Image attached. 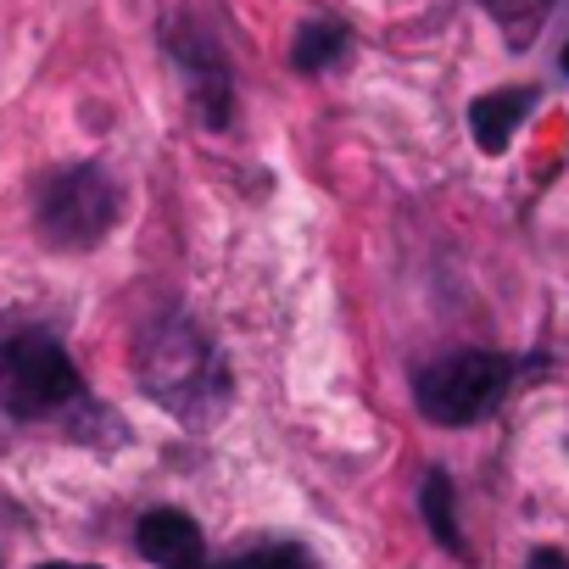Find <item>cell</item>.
I'll return each instance as SVG.
<instances>
[{
	"label": "cell",
	"mask_w": 569,
	"mask_h": 569,
	"mask_svg": "<svg viewBox=\"0 0 569 569\" xmlns=\"http://www.w3.org/2000/svg\"><path fill=\"white\" fill-rule=\"evenodd\" d=\"M134 369H140V386L190 425H207L229 397L223 363L190 319H162L157 330H146Z\"/></svg>",
	"instance_id": "cell-1"
},
{
	"label": "cell",
	"mask_w": 569,
	"mask_h": 569,
	"mask_svg": "<svg viewBox=\"0 0 569 569\" xmlns=\"http://www.w3.org/2000/svg\"><path fill=\"white\" fill-rule=\"evenodd\" d=\"M84 397L68 347L46 330H18L0 341V408L12 419H51Z\"/></svg>",
	"instance_id": "cell-2"
},
{
	"label": "cell",
	"mask_w": 569,
	"mask_h": 569,
	"mask_svg": "<svg viewBox=\"0 0 569 569\" xmlns=\"http://www.w3.org/2000/svg\"><path fill=\"white\" fill-rule=\"evenodd\" d=\"M34 223H40V240L51 251H90L118 223V184L90 162L84 168H57L40 184Z\"/></svg>",
	"instance_id": "cell-3"
},
{
	"label": "cell",
	"mask_w": 569,
	"mask_h": 569,
	"mask_svg": "<svg viewBox=\"0 0 569 569\" xmlns=\"http://www.w3.org/2000/svg\"><path fill=\"white\" fill-rule=\"evenodd\" d=\"M502 386H508V363L497 352H447L419 369L413 397L430 425H475L480 413L497 408Z\"/></svg>",
	"instance_id": "cell-4"
},
{
	"label": "cell",
	"mask_w": 569,
	"mask_h": 569,
	"mask_svg": "<svg viewBox=\"0 0 569 569\" xmlns=\"http://www.w3.org/2000/svg\"><path fill=\"white\" fill-rule=\"evenodd\" d=\"M168 51H173V62H179V73H184V90H190L196 112H201L212 129H223V123H229V68H223L218 40L201 34V29H173V34H168Z\"/></svg>",
	"instance_id": "cell-5"
},
{
	"label": "cell",
	"mask_w": 569,
	"mask_h": 569,
	"mask_svg": "<svg viewBox=\"0 0 569 569\" xmlns=\"http://www.w3.org/2000/svg\"><path fill=\"white\" fill-rule=\"evenodd\" d=\"M134 547L157 569H201L207 563V536H201V525L184 508H151V513H140Z\"/></svg>",
	"instance_id": "cell-6"
},
{
	"label": "cell",
	"mask_w": 569,
	"mask_h": 569,
	"mask_svg": "<svg viewBox=\"0 0 569 569\" xmlns=\"http://www.w3.org/2000/svg\"><path fill=\"white\" fill-rule=\"evenodd\" d=\"M530 107H536V90H530V84H513V90H486V96L469 107L475 146H480L486 157L508 151V140H513V129L525 123V112H530Z\"/></svg>",
	"instance_id": "cell-7"
},
{
	"label": "cell",
	"mask_w": 569,
	"mask_h": 569,
	"mask_svg": "<svg viewBox=\"0 0 569 569\" xmlns=\"http://www.w3.org/2000/svg\"><path fill=\"white\" fill-rule=\"evenodd\" d=\"M419 508H425L430 536H436L447 552H463V530H458V508H452V480H447L441 469L425 475V486H419Z\"/></svg>",
	"instance_id": "cell-8"
},
{
	"label": "cell",
	"mask_w": 569,
	"mask_h": 569,
	"mask_svg": "<svg viewBox=\"0 0 569 569\" xmlns=\"http://www.w3.org/2000/svg\"><path fill=\"white\" fill-rule=\"evenodd\" d=\"M347 57V29L341 23H308L302 34H297V46H291V62L302 68V73H325L330 62H341Z\"/></svg>",
	"instance_id": "cell-9"
},
{
	"label": "cell",
	"mask_w": 569,
	"mask_h": 569,
	"mask_svg": "<svg viewBox=\"0 0 569 569\" xmlns=\"http://www.w3.org/2000/svg\"><path fill=\"white\" fill-rule=\"evenodd\" d=\"M201 569H313V558H308L297 541H268V547L234 552V558H223V563H201Z\"/></svg>",
	"instance_id": "cell-10"
},
{
	"label": "cell",
	"mask_w": 569,
	"mask_h": 569,
	"mask_svg": "<svg viewBox=\"0 0 569 569\" xmlns=\"http://www.w3.org/2000/svg\"><path fill=\"white\" fill-rule=\"evenodd\" d=\"M525 569H569V558H563L558 547H536V552L525 558Z\"/></svg>",
	"instance_id": "cell-11"
},
{
	"label": "cell",
	"mask_w": 569,
	"mask_h": 569,
	"mask_svg": "<svg viewBox=\"0 0 569 569\" xmlns=\"http://www.w3.org/2000/svg\"><path fill=\"white\" fill-rule=\"evenodd\" d=\"M40 569H101V563H40Z\"/></svg>",
	"instance_id": "cell-12"
},
{
	"label": "cell",
	"mask_w": 569,
	"mask_h": 569,
	"mask_svg": "<svg viewBox=\"0 0 569 569\" xmlns=\"http://www.w3.org/2000/svg\"><path fill=\"white\" fill-rule=\"evenodd\" d=\"M563 73H569V46H563Z\"/></svg>",
	"instance_id": "cell-13"
}]
</instances>
